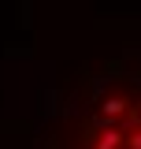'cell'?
<instances>
[{
  "label": "cell",
  "instance_id": "1",
  "mask_svg": "<svg viewBox=\"0 0 141 149\" xmlns=\"http://www.w3.org/2000/svg\"><path fill=\"white\" fill-rule=\"evenodd\" d=\"M67 149H141V63L111 67L89 86Z\"/></svg>",
  "mask_w": 141,
  "mask_h": 149
}]
</instances>
